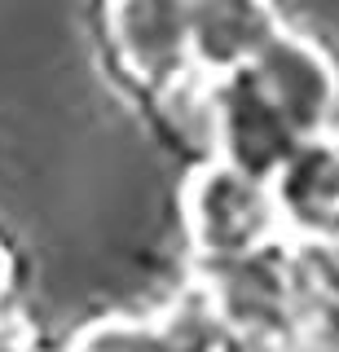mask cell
Here are the masks:
<instances>
[{
  "mask_svg": "<svg viewBox=\"0 0 339 352\" xmlns=\"http://www.w3.org/2000/svg\"><path fill=\"white\" fill-rule=\"evenodd\" d=\"M185 225L207 260L229 264L269 251L282 229V212L273 185L251 181L212 159L185 185Z\"/></svg>",
  "mask_w": 339,
  "mask_h": 352,
  "instance_id": "1",
  "label": "cell"
},
{
  "mask_svg": "<svg viewBox=\"0 0 339 352\" xmlns=\"http://www.w3.org/2000/svg\"><path fill=\"white\" fill-rule=\"evenodd\" d=\"M282 225L300 234H335L339 229V141H309L273 181Z\"/></svg>",
  "mask_w": 339,
  "mask_h": 352,
  "instance_id": "7",
  "label": "cell"
},
{
  "mask_svg": "<svg viewBox=\"0 0 339 352\" xmlns=\"http://www.w3.org/2000/svg\"><path fill=\"white\" fill-rule=\"evenodd\" d=\"M106 31L141 84H172L194 62L190 0H111Z\"/></svg>",
  "mask_w": 339,
  "mask_h": 352,
  "instance_id": "4",
  "label": "cell"
},
{
  "mask_svg": "<svg viewBox=\"0 0 339 352\" xmlns=\"http://www.w3.org/2000/svg\"><path fill=\"white\" fill-rule=\"evenodd\" d=\"M207 308L216 313L221 326L243 330L247 339H269L287 326V313H291L287 273L273 264L269 251L247 256V260H229V264H212Z\"/></svg>",
  "mask_w": 339,
  "mask_h": 352,
  "instance_id": "6",
  "label": "cell"
},
{
  "mask_svg": "<svg viewBox=\"0 0 339 352\" xmlns=\"http://www.w3.org/2000/svg\"><path fill=\"white\" fill-rule=\"evenodd\" d=\"M243 71L273 102V110L295 128V137H300L304 146L326 137V124H331L335 102H339V75H335L331 58H326L309 36L282 31V36L251 66H243Z\"/></svg>",
  "mask_w": 339,
  "mask_h": 352,
  "instance_id": "3",
  "label": "cell"
},
{
  "mask_svg": "<svg viewBox=\"0 0 339 352\" xmlns=\"http://www.w3.org/2000/svg\"><path fill=\"white\" fill-rule=\"evenodd\" d=\"M71 352H221V322L212 308L168 322H106L84 330Z\"/></svg>",
  "mask_w": 339,
  "mask_h": 352,
  "instance_id": "8",
  "label": "cell"
},
{
  "mask_svg": "<svg viewBox=\"0 0 339 352\" xmlns=\"http://www.w3.org/2000/svg\"><path fill=\"white\" fill-rule=\"evenodd\" d=\"M282 31L273 0H190L194 62L216 80L251 66Z\"/></svg>",
  "mask_w": 339,
  "mask_h": 352,
  "instance_id": "5",
  "label": "cell"
},
{
  "mask_svg": "<svg viewBox=\"0 0 339 352\" xmlns=\"http://www.w3.org/2000/svg\"><path fill=\"white\" fill-rule=\"evenodd\" d=\"M5 286H9V264H5V251H0V295H5Z\"/></svg>",
  "mask_w": 339,
  "mask_h": 352,
  "instance_id": "9",
  "label": "cell"
},
{
  "mask_svg": "<svg viewBox=\"0 0 339 352\" xmlns=\"http://www.w3.org/2000/svg\"><path fill=\"white\" fill-rule=\"evenodd\" d=\"M212 137H216V163L273 185L304 141L295 128L273 110V102L251 84L247 71H234L216 80L212 93Z\"/></svg>",
  "mask_w": 339,
  "mask_h": 352,
  "instance_id": "2",
  "label": "cell"
}]
</instances>
